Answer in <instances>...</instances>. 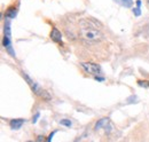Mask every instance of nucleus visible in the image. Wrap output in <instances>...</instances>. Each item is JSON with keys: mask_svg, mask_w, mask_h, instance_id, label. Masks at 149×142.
<instances>
[{"mask_svg": "<svg viewBox=\"0 0 149 142\" xmlns=\"http://www.w3.org/2000/svg\"><path fill=\"white\" fill-rule=\"evenodd\" d=\"M148 3H149V0H148Z\"/></svg>", "mask_w": 149, "mask_h": 142, "instance_id": "6ab92c4d", "label": "nucleus"}, {"mask_svg": "<svg viewBox=\"0 0 149 142\" xmlns=\"http://www.w3.org/2000/svg\"><path fill=\"white\" fill-rule=\"evenodd\" d=\"M118 5L123 6V7H126V8H131L132 5H133V1L132 0H115Z\"/></svg>", "mask_w": 149, "mask_h": 142, "instance_id": "6e6552de", "label": "nucleus"}, {"mask_svg": "<svg viewBox=\"0 0 149 142\" xmlns=\"http://www.w3.org/2000/svg\"><path fill=\"white\" fill-rule=\"evenodd\" d=\"M101 128H104L108 133L111 131V125H110L109 118H101V119H99V120L96 122V124L94 126V129H95V131H99V129H101Z\"/></svg>", "mask_w": 149, "mask_h": 142, "instance_id": "20e7f679", "label": "nucleus"}, {"mask_svg": "<svg viewBox=\"0 0 149 142\" xmlns=\"http://www.w3.org/2000/svg\"><path fill=\"white\" fill-rule=\"evenodd\" d=\"M133 13L136 15V16H139L140 14H141V12H140V8H136V9H133Z\"/></svg>", "mask_w": 149, "mask_h": 142, "instance_id": "2eb2a0df", "label": "nucleus"}, {"mask_svg": "<svg viewBox=\"0 0 149 142\" xmlns=\"http://www.w3.org/2000/svg\"><path fill=\"white\" fill-rule=\"evenodd\" d=\"M26 142H33V141H26Z\"/></svg>", "mask_w": 149, "mask_h": 142, "instance_id": "a211bd4d", "label": "nucleus"}, {"mask_svg": "<svg viewBox=\"0 0 149 142\" xmlns=\"http://www.w3.org/2000/svg\"><path fill=\"white\" fill-rule=\"evenodd\" d=\"M5 15L9 18L16 17V9H15V7H9V8L6 10V14H5Z\"/></svg>", "mask_w": 149, "mask_h": 142, "instance_id": "1a4fd4ad", "label": "nucleus"}, {"mask_svg": "<svg viewBox=\"0 0 149 142\" xmlns=\"http://www.w3.org/2000/svg\"><path fill=\"white\" fill-rule=\"evenodd\" d=\"M39 116H40V113H39V112H36L35 117L32 118V123H33V124H36V123H37V120H38V118H39Z\"/></svg>", "mask_w": 149, "mask_h": 142, "instance_id": "4468645a", "label": "nucleus"}, {"mask_svg": "<svg viewBox=\"0 0 149 142\" xmlns=\"http://www.w3.org/2000/svg\"><path fill=\"white\" fill-rule=\"evenodd\" d=\"M78 25H79L78 36L85 45L93 46L100 44L103 40L104 36L101 31V25L99 24V22L92 18H83L79 21Z\"/></svg>", "mask_w": 149, "mask_h": 142, "instance_id": "f257e3e1", "label": "nucleus"}, {"mask_svg": "<svg viewBox=\"0 0 149 142\" xmlns=\"http://www.w3.org/2000/svg\"><path fill=\"white\" fill-rule=\"evenodd\" d=\"M3 32H5V36H6V37H9V38H10V22H9V21H7V22L5 23Z\"/></svg>", "mask_w": 149, "mask_h": 142, "instance_id": "9d476101", "label": "nucleus"}, {"mask_svg": "<svg viewBox=\"0 0 149 142\" xmlns=\"http://www.w3.org/2000/svg\"><path fill=\"white\" fill-rule=\"evenodd\" d=\"M138 85L141 86V87H145V88H149L148 80H139V81H138Z\"/></svg>", "mask_w": 149, "mask_h": 142, "instance_id": "f8f14e48", "label": "nucleus"}, {"mask_svg": "<svg viewBox=\"0 0 149 142\" xmlns=\"http://www.w3.org/2000/svg\"><path fill=\"white\" fill-rule=\"evenodd\" d=\"M57 132V131H53L49 135H48V138H47V142H52V139H53V136L55 135V133Z\"/></svg>", "mask_w": 149, "mask_h": 142, "instance_id": "ddd939ff", "label": "nucleus"}, {"mask_svg": "<svg viewBox=\"0 0 149 142\" xmlns=\"http://www.w3.org/2000/svg\"><path fill=\"white\" fill-rule=\"evenodd\" d=\"M23 77H24V79L26 80V83L30 85V87H31V89H32V92L36 94V95H38V96H41V97H44V99H46V100H49L51 99V95L47 93V92H45V90H42L41 89V87L38 85L36 81H33L28 74H23Z\"/></svg>", "mask_w": 149, "mask_h": 142, "instance_id": "f03ea898", "label": "nucleus"}, {"mask_svg": "<svg viewBox=\"0 0 149 142\" xmlns=\"http://www.w3.org/2000/svg\"><path fill=\"white\" fill-rule=\"evenodd\" d=\"M51 39L56 44H62V33H61V31L58 29H56V28H52Z\"/></svg>", "mask_w": 149, "mask_h": 142, "instance_id": "423d86ee", "label": "nucleus"}, {"mask_svg": "<svg viewBox=\"0 0 149 142\" xmlns=\"http://www.w3.org/2000/svg\"><path fill=\"white\" fill-rule=\"evenodd\" d=\"M80 65L83 67V69L86 71L87 73L90 74H94V76H97L101 73V67L96 63L93 62H81Z\"/></svg>", "mask_w": 149, "mask_h": 142, "instance_id": "7ed1b4c3", "label": "nucleus"}, {"mask_svg": "<svg viewBox=\"0 0 149 142\" xmlns=\"http://www.w3.org/2000/svg\"><path fill=\"white\" fill-rule=\"evenodd\" d=\"M136 6H138V8L141 7V1H140V0H136Z\"/></svg>", "mask_w": 149, "mask_h": 142, "instance_id": "f3484780", "label": "nucleus"}, {"mask_svg": "<svg viewBox=\"0 0 149 142\" xmlns=\"http://www.w3.org/2000/svg\"><path fill=\"white\" fill-rule=\"evenodd\" d=\"M2 45L5 46V48H6L7 53L9 54L10 56H13V57H16V55H15V52H14V49H13V46H12V41H10V38H9V37H6V36H3Z\"/></svg>", "mask_w": 149, "mask_h": 142, "instance_id": "39448f33", "label": "nucleus"}, {"mask_svg": "<svg viewBox=\"0 0 149 142\" xmlns=\"http://www.w3.org/2000/svg\"><path fill=\"white\" fill-rule=\"evenodd\" d=\"M60 124L65 126V127H71L72 123H71V120H69V119H61V120H60Z\"/></svg>", "mask_w": 149, "mask_h": 142, "instance_id": "9b49d317", "label": "nucleus"}, {"mask_svg": "<svg viewBox=\"0 0 149 142\" xmlns=\"http://www.w3.org/2000/svg\"><path fill=\"white\" fill-rule=\"evenodd\" d=\"M24 123H25V119H23V118H16V119H12L9 122V126H10L12 129L16 131V129H19L23 126Z\"/></svg>", "mask_w": 149, "mask_h": 142, "instance_id": "0eeeda50", "label": "nucleus"}, {"mask_svg": "<svg viewBox=\"0 0 149 142\" xmlns=\"http://www.w3.org/2000/svg\"><path fill=\"white\" fill-rule=\"evenodd\" d=\"M95 80H99V81H103V80H104V78H103V77H97V76H95Z\"/></svg>", "mask_w": 149, "mask_h": 142, "instance_id": "dca6fc26", "label": "nucleus"}]
</instances>
